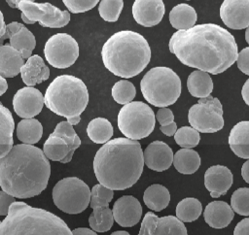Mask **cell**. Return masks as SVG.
<instances>
[{
    "instance_id": "cell-36",
    "label": "cell",
    "mask_w": 249,
    "mask_h": 235,
    "mask_svg": "<svg viewBox=\"0 0 249 235\" xmlns=\"http://www.w3.org/2000/svg\"><path fill=\"white\" fill-rule=\"evenodd\" d=\"M136 95V89L132 83L126 80L117 82L112 87L113 99L122 105L131 102Z\"/></svg>"
},
{
    "instance_id": "cell-23",
    "label": "cell",
    "mask_w": 249,
    "mask_h": 235,
    "mask_svg": "<svg viewBox=\"0 0 249 235\" xmlns=\"http://www.w3.org/2000/svg\"><path fill=\"white\" fill-rule=\"evenodd\" d=\"M20 75L26 85L33 86L49 79L50 69L41 56L34 54L28 57L27 61L21 66Z\"/></svg>"
},
{
    "instance_id": "cell-21",
    "label": "cell",
    "mask_w": 249,
    "mask_h": 235,
    "mask_svg": "<svg viewBox=\"0 0 249 235\" xmlns=\"http://www.w3.org/2000/svg\"><path fill=\"white\" fill-rule=\"evenodd\" d=\"M232 174L224 165H213L204 174V185L212 198H218L227 193L232 185Z\"/></svg>"
},
{
    "instance_id": "cell-40",
    "label": "cell",
    "mask_w": 249,
    "mask_h": 235,
    "mask_svg": "<svg viewBox=\"0 0 249 235\" xmlns=\"http://www.w3.org/2000/svg\"><path fill=\"white\" fill-rule=\"evenodd\" d=\"M62 2L71 13L79 14L91 10L99 0H62Z\"/></svg>"
},
{
    "instance_id": "cell-54",
    "label": "cell",
    "mask_w": 249,
    "mask_h": 235,
    "mask_svg": "<svg viewBox=\"0 0 249 235\" xmlns=\"http://www.w3.org/2000/svg\"><path fill=\"white\" fill-rule=\"evenodd\" d=\"M0 104H1V102H0Z\"/></svg>"
},
{
    "instance_id": "cell-22",
    "label": "cell",
    "mask_w": 249,
    "mask_h": 235,
    "mask_svg": "<svg viewBox=\"0 0 249 235\" xmlns=\"http://www.w3.org/2000/svg\"><path fill=\"white\" fill-rule=\"evenodd\" d=\"M203 217L210 227L221 229L231 223L234 214L232 208L225 201H212L205 207Z\"/></svg>"
},
{
    "instance_id": "cell-34",
    "label": "cell",
    "mask_w": 249,
    "mask_h": 235,
    "mask_svg": "<svg viewBox=\"0 0 249 235\" xmlns=\"http://www.w3.org/2000/svg\"><path fill=\"white\" fill-rule=\"evenodd\" d=\"M201 213L202 206L200 201L196 198H184L176 206V217L183 222H192L196 220Z\"/></svg>"
},
{
    "instance_id": "cell-1",
    "label": "cell",
    "mask_w": 249,
    "mask_h": 235,
    "mask_svg": "<svg viewBox=\"0 0 249 235\" xmlns=\"http://www.w3.org/2000/svg\"><path fill=\"white\" fill-rule=\"evenodd\" d=\"M169 50L186 66L212 75L225 72L237 59L234 37L215 23L177 30L169 40Z\"/></svg>"
},
{
    "instance_id": "cell-48",
    "label": "cell",
    "mask_w": 249,
    "mask_h": 235,
    "mask_svg": "<svg viewBox=\"0 0 249 235\" xmlns=\"http://www.w3.org/2000/svg\"><path fill=\"white\" fill-rule=\"evenodd\" d=\"M241 175H242L243 180L247 184H249V159L243 163L242 168H241Z\"/></svg>"
},
{
    "instance_id": "cell-20",
    "label": "cell",
    "mask_w": 249,
    "mask_h": 235,
    "mask_svg": "<svg viewBox=\"0 0 249 235\" xmlns=\"http://www.w3.org/2000/svg\"><path fill=\"white\" fill-rule=\"evenodd\" d=\"M145 165L154 171L162 172L167 170L173 163V151L162 141H154L143 151Z\"/></svg>"
},
{
    "instance_id": "cell-27",
    "label": "cell",
    "mask_w": 249,
    "mask_h": 235,
    "mask_svg": "<svg viewBox=\"0 0 249 235\" xmlns=\"http://www.w3.org/2000/svg\"><path fill=\"white\" fill-rule=\"evenodd\" d=\"M15 122L11 112L0 104V158L5 156L13 148V133Z\"/></svg>"
},
{
    "instance_id": "cell-15",
    "label": "cell",
    "mask_w": 249,
    "mask_h": 235,
    "mask_svg": "<svg viewBox=\"0 0 249 235\" xmlns=\"http://www.w3.org/2000/svg\"><path fill=\"white\" fill-rule=\"evenodd\" d=\"M43 94L35 87L25 86L18 89L13 98L15 113L22 118H31L37 116L43 108Z\"/></svg>"
},
{
    "instance_id": "cell-10",
    "label": "cell",
    "mask_w": 249,
    "mask_h": 235,
    "mask_svg": "<svg viewBox=\"0 0 249 235\" xmlns=\"http://www.w3.org/2000/svg\"><path fill=\"white\" fill-rule=\"evenodd\" d=\"M188 120L192 127L201 133H214L224 126L223 107L216 97L199 98L188 113Z\"/></svg>"
},
{
    "instance_id": "cell-41",
    "label": "cell",
    "mask_w": 249,
    "mask_h": 235,
    "mask_svg": "<svg viewBox=\"0 0 249 235\" xmlns=\"http://www.w3.org/2000/svg\"><path fill=\"white\" fill-rule=\"evenodd\" d=\"M236 63L238 69L249 76V47L244 48L238 52Z\"/></svg>"
},
{
    "instance_id": "cell-28",
    "label": "cell",
    "mask_w": 249,
    "mask_h": 235,
    "mask_svg": "<svg viewBox=\"0 0 249 235\" xmlns=\"http://www.w3.org/2000/svg\"><path fill=\"white\" fill-rule=\"evenodd\" d=\"M197 19L196 10L185 3L173 7L169 13V21L173 28L177 30L193 27Z\"/></svg>"
},
{
    "instance_id": "cell-53",
    "label": "cell",
    "mask_w": 249,
    "mask_h": 235,
    "mask_svg": "<svg viewBox=\"0 0 249 235\" xmlns=\"http://www.w3.org/2000/svg\"><path fill=\"white\" fill-rule=\"evenodd\" d=\"M245 40L249 44V26L246 28V31H245Z\"/></svg>"
},
{
    "instance_id": "cell-26",
    "label": "cell",
    "mask_w": 249,
    "mask_h": 235,
    "mask_svg": "<svg viewBox=\"0 0 249 235\" xmlns=\"http://www.w3.org/2000/svg\"><path fill=\"white\" fill-rule=\"evenodd\" d=\"M187 87L192 96L205 98L209 96L213 90V82L209 73L196 70L189 75Z\"/></svg>"
},
{
    "instance_id": "cell-4",
    "label": "cell",
    "mask_w": 249,
    "mask_h": 235,
    "mask_svg": "<svg viewBox=\"0 0 249 235\" xmlns=\"http://www.w3.org/2000/svg\"><path fill=\"white\" fill-rule=\"evenodd\" d=\"M101 56L106 69L115 76L128 79L140 74L149 64L151 49L141 34L122 30L104 43Z\"/></svg>"
},
{
    "instance_id": "cell-16",
    "label": "cell",
    "mask_w": 249,
    "mask_h": 235,
    "mask_svg": "<svg viewBox=\"0 0 249 235\" xmlns=\"http://www.w3.org/2000/svg\"><path fill=\"white\" fill-rule=\"evenodd\" d=\"M222 21L231 29L249 26V0H224L220 7Z\"/></svg>"
},
{
    "instance_id": "cell-37",
    "label": "cell",
    "mask_w": 249,
    "mask_h": 235,
    "mask_svg": "<svg viewBox=\"0 0 249 235\" xmlns=\"http://www.w3.org/2000/svg\"><path fill=\"white\" fill-rule=\"evenodd\" d=\"M174 140L176 144L182 148L193 149L198 145L200 136H199V132L194 127L183 126L177 129V131L175 132Z\"/></svg>"
},
{
    "instance_id": "cell-5",
    "label": "cell",
    "mask_w": 249,
    "mask_h": 235,
    "mask_svg": "<svg viewBox=\"0 0 249 235\" xmlns=\"http://www.w3.org/2000/svg\"><path fill=\"white\" fill-rule=\"evenodd\" d=\"M71 235L72 231L57 216L24 202H13L0 221V235Z\"/></svg>"
},
{
    "instance_id": "cell-2",
    "label": "cell",
    "mask_w": 249,
    "mask_h": 235,
    "mask_svg": "<svg viewBox=\"0 0 249 235\" xmlns=\"http://www.w3.org/2000/svg\"><path fill=\"white\" fill-rule=\"evenodd\" d=\"M50 175L49 158L33 145H15L0 158V186L16 198L40 194L47 187Z\"/></svg>"
},
{
    "instance_id": "cell-33",
    "label": "cell",
    "mask_w": 249,
    "mask_h": 235,
    "mask_svg": "<svg viewBox=\"0 0 249 235\" xmlns=\"http://www.w3.org/2000/svg\"><path fill=\"white\" fill-rule=\"evenodd\" d=\"M87 134L93 143L104 144L112 138L114 128L108 119L104 118H96L90 120L88 124Z\"/></svg>"
},
{
    "instance_id": "cell-11",
    "label": "cell",
    "mask_w": 249,
    "mask_h": 235,
    "mask_svg": "<svg viewBox=\"0 0 249 235\" xmlns=\"http://www.w3.org/2000/svg\"><path fill=\"white\" fill-rule=\"evenodd\" d=\"M17 8L21 11V19L27 24L39 22L43 27L60 28L70 21L68 11H62L48 2L36 3L30 0H22Z\"/></svg>"
},
{
    "instance_id": "cell-45",
    "label": "cell",
    "mask_w": 249,
    "mask_h": 235,
    "mask_svg": "<svg viewBox=\"0 0 249 235\" xmlns=\"http://www.w3.org/2000/svg\"><path fill=\"white\" fill-rule=\"evenodd\" d=\"M160 130L166 136H173L175 134V132L177 131V124L173 121L168 125L165 126H160Z\"/></svg>"
},
{
    "instance_id": "cell-17",
    "label": "cell",
    "mask_w": 249,
    "mask_h": 235,
    "mask_svg": "<svg viewBox=\"0 0 249 235\" xmlns=\"http://www.w3.org/2000/svg\"><path fill=\"white\" fill-rule=\"evenodd\" d=\"M5 39L10 40V45L18 50L24 59L31 56L32 50L36 46V40L32 32L23 24L17 21L6 25V31L0 38V45H2Z\"/></svg>"
},
{
    "instance_id": "cell-50",
    "label": "cell",
    "mask_w": 249,
    "mask_h": 235,
    "mask_svg": "<svg viewBox=\"0 0 249 235\" xmlns=\"http://www.w3.org/2000/svg\"><path fill=\"white\" fill-rule=\"evenodd\" d=\"M5 31H6V24H5V21H4L3 14L0 11V38L4 35Z\"/></svg>"
},
{
    "instance_id": "cell-46",
    "label": "cell",
    "mask_w": 249,
    "mask_h": 235,
    "mask_svg": "<svg viewBox=\"0 0 249 235\" xmlns=\"http://www.w3.org/2000/svg\"><path fill=\"white\" fill-rule=\"evenodd\" d=\"M73 235H96V231H94L92 228H86V227H80L72 230Z\"/></svg>"
},
{
    "instance_id": "cell-51",
    "label": "cell",
    "mask_w": 249,
    "mask_h": 235,
    "mask_svg": "<svg viewBox=\"0 0 249 235\" xmlns=\"http://www.w3.org/2000/svg\"><path fill=\"white\" fill-rule=\"evenodd\" d=\"M7 2V4L11 7V8H17L18 3L22 0H5ZM30 1H35V0H30Z\"/></svg>"
},
{
    "instance_id": "cell-29",
    "label": "cell",
    "mask_w": 249,
    "mask_h": 235,
    "mask_svg": "<svg viewBox=\"0 0 249 235\" xmlns=\"http://www.w3.org/2000/svg\"><path fill=\"white\" fill-rule=\"evenodd\" d=\"M173 165L181 174H194L200 166V156L197 151L189 148H183L174 154Z\"/></svg>"
},
{
    "instance_id": "cell-52",
    "label": "cell",
    "mask_w": 249,
    "mask_h": 235,
    "mask_svg": "<svg viewBox=\"0 0 249 235\" xmlns=\"http://www.w3.org/2000/svg\"><path fill=\"white\" fill-rule=\"evenodd\" d=\"M112 235H128V232H126V231H115V232H112Z\"/></svg>"
},
{
    "instance_id": "cell-43",
    "label": "cell",
    "mask_w": 249,
    "mask_h": 235,
    "mask_svg": "<svg viewBox=\"0 0 249 235\" xmlns=\"http://www.w3.org/2000/svg\"><path fill=\"white\" fill-rule=\"evenodd\" d=\"M16 197L9 194L4 190H0V216H7L9 213V208L13 202H15Z\"/></svg>"
},
{
    "instance_id": "cell-32",
    "label": "cell",
    "mask_w": 249,
    "mask_h": 235,
    "mask_svg": "<svg viewBox=\"0 0 249 235\" xmlns=\"http://www.w3.org/2000/svg\"><path fill=\"white\" fill-rule=\"evenodd\" d=\"M17 137L24 144L34 145L43 135V126L36 118H23L17 126Z\"/></svg>"
},
{
    "instance_id": "cell-9",
    "label": "cell",
    "mask_w": 249,
    "mask_h": 235,
    "mask_svg": "<svg viewBox=\"0 0 249 235\" xmlns=\"http://www.w3.org/2000/svg\"><path fill=\"white\" fill-rule=\"evenodd\" d=\"M53 200L60 211L71 215L80 214L90 202V190L79 178L67 177L58 181L53 186Z\"/></svg>"
},
{
    "instance_id": "cell-7",
    "label": "cell",
    "mask_w": 249,
    "mask_h": 235,
    "mask_svg": "<svg viewBox=\"0 0 249 235\" xmlns=\"http://www.w3.org/2000/svg\"><path fill=\"white\" fill-rule=\"evenodd\" d=\"M181 88L179 76L164 66L150 69L140 82V89L145 100L159 108L174 104L181 94Z\"/></svg>"
},
{
    "instance_id": "cell-30",
    "label": "cell",
    "mask_w": 249,
    "mask_h": 235,
    "mask_svg": "<svg viewBox=\"0 0 249 235\" xmlns=\"http://www.w3.org/2000/svg\"><path fill=\"white\" fill-rule=\"evenodd\" d=\"M143 201L149 209L156 212H160L168 206L170 201V193L165 186L155 184L145 189Z\"/></svg>"
},
{
    "instance_id": "cell-31",
    "label": "cell",
    "mask_w": 249,
    "mask_h": 235,
    "mask_svg": "<svg viewBox=\"0 0 249 235\" xmlns=\"http://www.w3.org/2000/svg\"><path fill=\"white\" fill-rule=\"evenodd\" d=\"M43 151L45 155L53 161H58L60 163H68L71 161L69 157V147L60 137L51 134L44 144Z\"/></svg>"
},
{
    "instance_id": "cell-35",
    "label": "cell",
    "mask_w": 249,
    "mask_h": 235,
    "mask_svg": "<svg viewBox=\"0 0 249 235\" xmlns=\"http://www.w3.org/2000/svg\"><path fill=\"white\" fill-rule=\"evenodd\" d=\"M52 135L60 137L61 139H63L65 141V143L67 144V146L69 147V150H70L69 157L72 159L74 151L81 146V139L75 132L73 125L70 124L67 120L61 121L55 126Z\"/></svg>"
},
{
    "instance_id": "cell-42",
    "label": "cell",
    "mask_w": 249,
    "mask_h": 235,
    "mask_svg": "<svg viewBox=\"0 0 249 235\" xmlns=\"http://www.w3.org/2000/svg\"><path fill=\"white\" fill-rule=\"evenodd\" d=\"M156 118L160 122V126H165L174 121V115L170 109L162 107L157 112Z\"/></svg>"
},
{
    "instance_id": "cell-25",
    "label": "cell",
    "mask_w": 249,
    "mask_h": 235,
    "mask_svg": "<svg viewBox=\"0 0 249 235\" xmlns=\"http://www.w3.org/2000/svg\"><path fill=\"white\" fill-rule=\"evenodd\" d=\"M229 146L235 155L249 159V120L239 121L231 128Z\"/></svg>"
},
{
    "instance_id": "cell-3",
    "label": "cell",
    "mask_w": 249,
    "mask_h": 235,
    "mask_svg": "<svg viewBox=\"0 0 249 235\" xmlns=\"http://www.w3.org/2000/svg\"><path fill=\"white\" fill-rule=\"evenodd\" d=\"M144 164L140 143L127 137H119L104 143L97 151L93 171L102 185L113 190H124L139 180Z\"/></svg>"
},
{
    "instance_id": "cell-13",
    "label": "cell",
    "mask_w": 249,
    "mask_h": 235,
    "mask_svg": "<svg viewBox=\"0 0 249 235\" xmlns=\"http://www.w3.org/2000/svg\"><path fill=\"white\" fill-rule=\"evenodd\" d=\"M113 197L114 190L101 184L95 185L91 188L89 206L93 211L89 215V224L94 231L106 232L113 226V212L109 208V203Z\"/></svg>"
},
{
    "instance_id": "cell-47",
    "label": "cell",
    "mask_w": 249,
    "mask_h": 235,
    "mask_svg": "<svg viewBox=\"0 0 249 235\" xmlns=\"http://www.w3.org/2000/svg\"><path fill=\"white\" fill-rule=\"evenodd\" d=\"M241 95H242V98H243L244 102L246 103V105L249 106V79L244 83V84L242 86Z\"/></svg>"
},
{
    "instance_id": "cell-19",
    "label": "cell",
    "mask_w": 249,
    "mask_h": 235,
    "mask_svg": "<svg viewBox=\"0 0 249 235\" xmlns=\"http://www.w3.org/2000/svg\"><path fill=\"white\" fill-rule=\"evenodd\" d=\"M114 220L121 226L131 227L137 224L142 216V207L138 199L131 195L120 197L113 206Z\"/></svg>"
},
{
    "instance_id": "cell-38",
    "label": "cell",
    "mask_w": 249,
    "mask_h": 235,
    "mask_svg": "<svg viewBox=\"0 0 249 235\" xmlns=\"http://www.w3.org/2000/svg\"><path fill=\"white\" fill-rule=\"evenodd\" d=\"M123 7V0H101L98 6V12L105 21L114 22L118 20Z\"/></svg>"
},
{
    "instance_id": "cell-6",
    "label": "cell",
    "mask_w": 249,
    "mask_h": 235,
    "mask_svg": "<svg viewBox=\"0 0 249 235\" xmlns=\"http://www.w3.org/2000/svg\"><path fill=\"white\" fill-rule=\"evenodd\" d=\"M44 102L49 110L76 125L89 103V91L81 79L72 75H60L47 87Z\"/></svg>"
},
{
    "instance_id": "cell-44",
    "label": "cell",
    "mask_w": 249,
    "mask_h": 235,
    "mask_svg": "<svg viewBox=\"0 0 249 235\" xmlns=\"http://www.w3.org/2000/svg\"><path fill=\"white\" fill-rule=\"evenodd\" d=\"M234 235H249V218L240 220L233 230Z\"/></svg>"
},
{
    "instance_id": "cell-18",
    "label": "cell",
    "mask_w": 249,
    "mask_h": 235,
    "mask_svg": "<svg viewBox=\"0 0 249 235\" xmlns=\"http://www.w3.org/2000/svg\"><path fill=\"white\" fill-rule=\"evenodd\" d=\"M164 13L165 7L162 0H134L132 5L134 20L144 27L159 24Z\"/></svg>"
},
{
    "instance_id": "cell-12",
    "label": "cell",
    "mask_w": 249,
    "mask_h": 235,
    "mask_svg": "<svg viewBox=\"0 0 249 235\" xmlns=\"http://www.w3.org/2000/svg\"><path fill=\"white\" fill-rule=\"evenodd\" d=\"M46 60L54 68L65 69L75 63L79 56L77 41L69 34L57 33L53 35L45 44Z\"/></svg>"
},
{
    "instance_id": "cell-14",
    "label": "cell",
    "mask_w": 249,
    "mask_h": 235,
    "mask_svg": "<svg viewBox=\"0 0 249 235\" xmlns=\"http://www.w3.org/2000/svg\"><path fill=\"white\" fill-rule=\"evenodd\" d=\"M184 222L174 216L159 218L152 212L146 213L139 235H187Z\"/></svg>"
},
{
    "instance_id": "cell-24",
    "label": "cell",
    "mask_w": 249,
    "mask_h": 235,
    "mask_svg": "<svg viewBox=\"0 0 249 235\" xmlns=\"http://www.w3.org/2000/svg\"><path fill=\"white\" fill-rule=\"evenodd\" d=\"M21 53L10 44L0 45V76L13 78L20 73V68L24 64Z\"/></svg>"
},
{
    "instance_id": "cell-39",
    "label": "cell",
    "mask_w": 249,
    "mask_h": 235,
    "mask_svg": "<svg viewBox=\"0 0 249 235\" xmlns=\"http://www.w3.org/2000/svg\"><path fill=\"white\" fill-rule=\"evenodd\" d=\"M231 207L240 216H249V188L240 187L231 197Z\"/></svg>"
},
{
    "instance_id": "cell-8",
    "label": "cell",
    "mask_w": 249,
    "mask_h": 235,
    "mask_svg": "<svg viewBox=\"0 0 249 235\" xmlns=\"http://www.w3.org/2000/svg\"><path fill=\"white\" fill-rule=\"evenodd\" d=\"M156 116L146 103L141 101H131L118 114V127L127 138L140 140L148 137L154 130Z\"/></svg>"
},
{
    "instance_id": "cell-49",
    "label": "cell",
    "mask_w": 249,
    "mask_h": 235,
    "mask_svg": "<svg viewBox=\"0 0 249 235\" xmlns=\"http://www.w3.org/2000/svg\"><path fill=\"white\" fill-rule=\"evenodd\" d=\"M7 88H8V84H7L6 79L4 77L0 76V96L6 92Z\"/></svg>"
}]
</instances>
